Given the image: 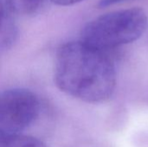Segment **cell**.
<instances>
[{
  "label": "cell",
  "instance_id": "6da1fadb",
  "mask_svg": "<svg viewBox=\"0 0 148 147\" xmlns=\"http://www.w3.org/2000/svg\"><path fill=\"white\" fill-rule=\"evenodd\" d=\"M55 82L72 97L88 103H101L114 92L115 68L107 52L82 41L71 42L57 52Z\"/></svg>",
  "mask_w": 148,
  "mask_h": 147
},
{
  "label": "cell",
  "instance_id": "7a4b0ae2",
  "mask_svg": "<svg viewBox=\"0 0 148 147\" xmlns=\"http://www.w3.org/2000/svg\"><path fill=\"white\" fill-rule=\"evenodd\" d=\"M147 16L140 8L112 11L90 21L82 33V42L107 52L139 39L146 30Z\"/></svg>",
  "mask_w": 148,
  "mask_h": 147
},
{
  "label": "cell",
  "instance_id": "3957f363",
  "mask_svg": "<svg viewBox=\"0 0 148 147\" xmlns=\"http://www.w3.org/2000/svg\"><path fill=\"white\" fill-rule=\"evenodd\" d=\"M39 111L38 98L28 89L0 92V138L19 134L36 120Z\"/></svg>",
  "mask_w": 148,
  "mask_h": 147
},
{
  "label": "cell",
  "instance_id": "277c9868",
  "mask_svg": "<svg viewBox=\"0 0 148 147\" xmlns=\"http://www.w3.org/2000/svg\"><path fill=\"white\" fill-rule=\"evenodd\" d=\"M0 147H47L39 139L25 135H11L0 138Z\"/></svg>",
  "mask_w": 148,
  "mask_h": 147
},
{
  "label": "cell",
  "instance_id": "5b68a950",
  "mask_svg": "<svg viewBox=\"0 0 148 147\" xmlns=\"http://www.w3.org/2000/svg\"><path fill=\"white\" fill-rule=\"evenodd\" d=\"M13 11L20 15H30L40 7L42 0H8Z\"/></svg>",
  "mask_w": 148,
  "mask_h": 147
},
{
  "label": "cell",
  "instance_id": "8992f818",
  "mask_svg": "<svg viewBox=\"0 0 148 147\" xmlns=\"http://www.w3.org/2000/svg\"><path fill=\"white\" fill-rule=\"evenodd\" d=\"M127 1H132V0H100L98 6L100 8H106V7H109L112 5L122 3H125Z\"/></svg>",
  "mask_w": 148,
  "mask_h": 147
},
{
  "label": "cell",
  "instance_id": "52a82bcc",
  "mask_svg": "<svg viewBox=\"0 0 148 147\" xmlns=\"http://www.w3.org/2000/svg\"><path fill=\"white\" fill-rule=\"evenodd\" d=\"M55 4L60 5V6H69L75 3H77L79 2H82L83 0H51Z\"/></svg>",
  "mask_w": 148,
  "mask_h": 147
},
{
  "label": "cell",
  "instance_id": "ba28073f",
  "mask_svg": "<svg viewBox=\"0 0 148 147\" xmlns=\"http://www.w3.org/2000/svg\"><path fill=\"white\" fill-rule=\"evenodd\" d=\"M3 3L0 0V26H1V23H2V19H3Z\"/></svg>",
  "mask_w": 148,
  "mask_h": 147
}]
</instances>
